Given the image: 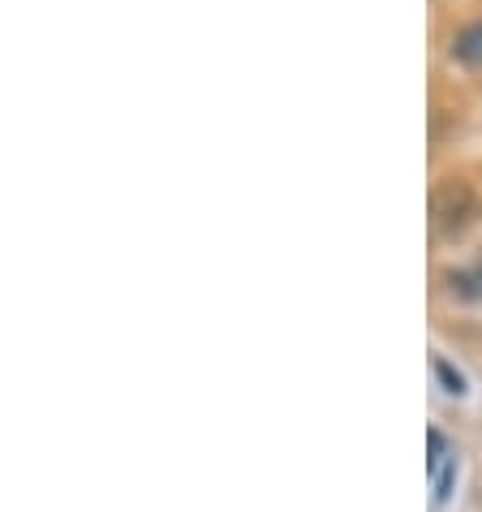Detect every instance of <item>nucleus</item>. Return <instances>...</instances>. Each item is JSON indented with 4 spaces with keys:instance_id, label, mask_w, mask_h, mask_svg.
<instances>
[{
    "instance_id": "f257e3e1",
    "label": "nucleus",
    "mask_w": 482,
    "mask_h": 512,
    "mask_svg": "<svg viewBox=\"0 0 482 512\" xmlns=\"http://www.w3.org/2000/svg\"><path fill=\"white\" fill-rule=\"evenodd\" d=\"M431 216H435V229L439 233H461L465 224L478 216V194L465 177H444L431 194Z\"/></svg>"
},
{
    "instance_id": "f03ea898",
    "label": "nucleus",
    "mask_w": 482,
    "mask_h": 512,
    "mask_svg": "<svg viewBox=\"0 0 482 512\" xmlns=\"http://www.w3.org/2000/svg\"><path fill=\"white\" fill-rule=\"evenodd\" d=\"M452 56L470 69H482V22H470L461 26L457 39H452Z\"/></svg>"
},
{
    "instance_id": "7ed1b4c3",
    "label": "nucleus",
    "mask_w": 482,
    "mask_h": 512,
    "mask_svg": "<svg viewBox=\"0 0 482 512\" xmlns=\"http://www.w3.org/2000/svg\"><path fill=\"white\" fill-rule=\"evenodd\" d=\"M448 293L461 297V302H478L482 306V263L461 267V272H448Z\"/></svg>"
},
{
    "instance_id": "20e7f679",
    "label": "nucleus",
    "mask_w": 482,
    "mask_h": 512,
    "mask_svg": "<svg viewBox=\"0 0 482 512\" xmlns=\"http://www.w3.org/2000/svg\"><path fill=\"white\" fill-rule=\"evenodd\" d=\"M435 371H439V375H444V379H448V392H457V396L465 392V379H461V375H452V366H448L444 358H435Z\"/></svg>"
}]
</instances>
